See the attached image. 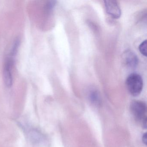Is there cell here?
I'll use <instances>...</instances> for the list:
<instances>
[{"label": "cell", "instance_id": "6da1fadb", "mask_svg": "<svg viewBox=\"0 0 147 147\" xmlns=\"http://www.w3.org/2000/svg\"><path fill=\"white\" fill-rule=\"evenodd\" d=\"M126 88L130 94L137 96L141 94L143 87L142 79L140 75L136 73L131 74L126 80Z\"/></svg>", "mask_w": 147, "mask_h": 147}, {"label": "cell", "instance_id": "7a4b0ae2", "mask_svg": "<svg viewBox=\"0 0 147 147\" xmlns=\"http://www.w3.org/2000/svg\"><path fill=\"white\" fill-rule=\"evenodd\" d=\"M130 110L135 119L137 121H143L145 117L147 107L146 104L140 100H135L131 104Z\"/></svg>", "mask_w": 147, "mask_h": 147}, {"label": "cell", "instance_id": "3957f363", "mask_svg": "<svg viewBox=\"0 0 147 147\" xmlns=\"http://www.w3.org/2000/svg\"><path fill=\"white\" fill-rule=\"evenodd\" d=\"M122 60L124 66L131 69L136 67L138 64L137 56L134 52L129 50L124 52L122 55Z\"/></svg>", "mask_w": 147, "mask_h": 147}, {"label": "cell", "instance_id": "277c9868", "mask_svg": "<svg viewBox=\"0 0 147 147\" xmlns=\"http://www.w3.org/2000/svg\"><path fill=\"white\" fill-rule=\"evenodd\" d=\"M104 2L107 13L113 18H119L121 11L117 1L109 0L105 1Z\"/></svg>", "mask_w": 147, "mask_h": 147}, {"label": "cell", "instance_id": "5b68a950", "mask_svg": "<svg viewBox=\"0 0 147 147\" xmlns=\"http://www.w3.org/2000/svg\"><path fill=\"white\" fill-rule=\"evenodd\" d=\"M14 60L9 57L6 62L4 69V82L7 87L10 88L12 86L13 76L12 74V69L13 65Z\"/></svg>", "mask_w": 147, "mask_h": 147}, {"label": "cell", "instance_id": "8992f818", "mask_svg": "<svg viewBox=\"0 0 147 147\" xmlns=\"http://www.w3.org/2000/svg\"><path fill=\"white\" fill-rule=\"evenodd\" d=\"M88 98L91 103L96 106L101 103V99L98 92L95 89H92L88 93Z\"/></svg>", "mask_w": 147, "mask_h": 147}, {"label": "cell", "instance_id": "52a82bcc", "mask_svg": "<svg viewBox=\"0 0 147 147\" xmlns=\"http://www.w3.org/2000/svg\"><path fill=\"white\" fill-rule=\"evenodd\" d=\"M30 137H31L32 140H34L35 142H38L40 141L42 136L38 131L35 130H33L30 131Z\"/></svg>", "mask_w": 147, "mask_h": 147}, {"label": "cell", "instance_id": "ba28073f", "mask_svg": "<svg viewBox=\"0 0 147 147\" xmlns=\"http://www.w3.org/2000/svg\"><path fill=\"white\" fill-rule=\"evenodd\" d=\"M147 40L143 41L139 46V50L140 53L143 56H147Z\"/></svg>", "mask_w": 147, "mask_h": 147}, {"label": "cell", "instance_id": "9c48e42d", "mask_svg": "<svg viewBox=\"0 0 147 147\" xmlns=\"http://www.w3.org/2000/svg\"><path fill=\"white\" fill-rule=\"evenodd\" d=\"M142 139L143 142L145 144L147 145V133H145L143 135L142 137Z\"/></svg>", "mask_w": 147, "mask_h": 147}]
</instances>
